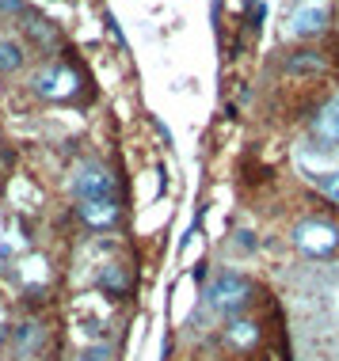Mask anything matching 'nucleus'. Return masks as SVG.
<instances>
[{"instance_id":"obj_15","label":"nucleus","mask_w":339,"mask_h":361,"mask_svg":"<svg viewBox=\"0 0 339 361\" xmlns=\"http://www.w3.org/2000/svg\"><path fill=\"white\" fill-rule=\"evenodd\" d=\"M4 338H8V331H4V327H0V343H4Z\"/></svg>"},{"instance_id":"obj_7","label":"nucleus","mask_w":339,"mask_h":361,"mask_svg":"<svg viewBox=\"0 0 339 361\" xmlns=\"http://www.w3.org/2000/svg\"><path fill=\"white\" fill-rule=\"evenodd\" d=\"M313 133L321 137L324 145H339V95H332L313 118Z\"/></svg>"},{"instance_id":"obj_5","label":"nucleus","mask_w":339,"mask_h":361,"mask_svg":"<svg viewBox=\"0 0 339 361\" xmlns=\"http://www.w3.org/2000/svg\"><path fill=\"white\" fill-rule=\"evenodd\" d=\"M76 209H81L84 224H92V228H114L119 224V202L114 198H88Z\"/></svg>"},{"instance_id":"obj_11","label":"nucleus","mask_w":339,"mask_h":361,"mask_svg":"<svg viewBox=\"0 0 339 361\" xmlns=\"http://www.w3.org/2000/svg\"><path fill=\"white\" fill-rule=\"evenodd\" d=\"M324 69V57L316 50H302L286 61V73H321Z\"/></svg>"},{"instance_id":"obj_12","label":"nucleus","mask_w":339,"mask_h":361,"mask_svg":"<svg viewBox=\"0 0 339 361\" xmlns=\"http://www.w3.org/2000/svg\"><path fill=\"white\" fill-rule=\"evenodd\" d=\"M316 183H321V190H324L328 198H332L335 206H339V171H328V175H321Z\"/></svg>"},{"instance_id":"obj_13","label":"nucleus","mask_w":339,"mask_h":361,"mask_svg":"<svg viewBox=\"0 0 339 361\" xmlns=\"http://www.w3.org/2000/svg\"><path fill=\"white\" fill-rule=\"evenodd\" d=\"M27 31H35V38H42V42H50V38H54V31L46 27V19H31V23H27Z\"/></svg>"},{"instance_id":"obj_1","label":"nucleus","mask_w":339,"mask_h":361,"mask_svg":"<svg viewBox=\"0 0 339 361\" xmlns=\"http://www.w3.org/2000/svg\"><path fill=\"white\" fill-rule=\"evenodd\" d=\"M206 300H210V308L232 316V312H240L251 300V281L244 274H237V270H225V274H218L214 286L206 289Z\"/></svg>"},{"instance_id":"obj_10","label":"nucleus","mask_w":339,"mask_h":361,"mask_svg":"<svg viewBox=\"0 0 339 361\" xmlns=\"http://www.w3.org/2000/svg\"><path fill=\"white\" fill-rule=\"evenodd\" d=\"M19 65H23V46L16 38H0V76L16 73Z\"/></svg>"},{"instance_id":"obj_4","label":"nucleus","mask_w":339,"mask_h":361,"mask_svg":"<svg viewBox=\"0 0 339 361\" xmlns=\"http://www.w3.org/2000/svg\"><path fill=\"white\" fill-rule=\"evenodd\" d=\"M73 190L81 202L114 198V175L107 168H100V164H81V171H76V179H73Z\"/></svg>"},{"instance_id":"obj_9","label":"nucleus","mask_w":339,"mask_h":361,"mask_svg":"<svg viewBox=\"0 0 339 361\" xmlns=\"http://www.w3.org/2000/svg\"><path fill=\"white\" fill-rule=\"evenodd\" d=\"M100 289L114 293V297H122V293L130 289V278H126V270L119 267V262H107V267L100 270Z\"/></svg>"},{"instance_id":"obj_8","label":"nucleus","mask_w":339,"mask_h":361,"mask_svg":"<svg viewBox=\"0 0 339 361\" xmlns=\"http://www.w3.org/2000/svg\"><path fill=\"white\" fill-rule=\"evenodd\" d=\"M225 338H229V346H237V350H248V346H256V338H259V327L251 324V319H237V324H229Z\"/></svg>"},{"instance_id":"obj_14","label":"nucleus","mask_w":339,"mask_h":361,"mask_svg":"<svg viewBox=\"0 0 339 361\" xmlns=\"http://www.w3.org/2000/svg\"><path fill=\"white\" fill-rule=\"evenodd\" d=\"M84 361H111V350L107 346H92V350H84Z\"/></svg>"},{"instance_id":"obj_6","label":"nucleus","mask_w":339,"mask_h":361,"mask_svg":"<svg viewBox=\"0 0 339 361\" xmlns=\"http://www.w3.org/2000/svg\"><path fill=\"white\" fill-rule=\"evenodd\" d=\"M328 23V8L324 4H305L302 12H294V19H290V31H294L297 38H313L321 35Z\"/></svg>"},{"instance_id":"obj_2","label":"nucleus","mask_w":339,"mask_h":361,"mask_svg":"<svg viewBox=\"0 0 339 361\" xmlns=\"http://www.w3.org/2000/svg\"><path fill=\"white\" fill-rule=\"evenodd\" d=\"M294 243L305 251V255L328 259V255H335V247H339V228L328 224V221H302L294 228Z\"/></svg>"},{"instance_id":"obj_3","label":"nucleus","mask_w":339,"mask_h":361,"mask_svg":"<svg viewBox=\"0 0 339 361\" xmlns=\"http://www.w3.org/2000/svg\"><path fill=\"white\" fill-rule=\"evenodd\" d=\"M35 92L42 95V99H69V95L81 92V76L73 69H61V65H50V69H42L35 76Z\"/></svg>"}]
</instances>
